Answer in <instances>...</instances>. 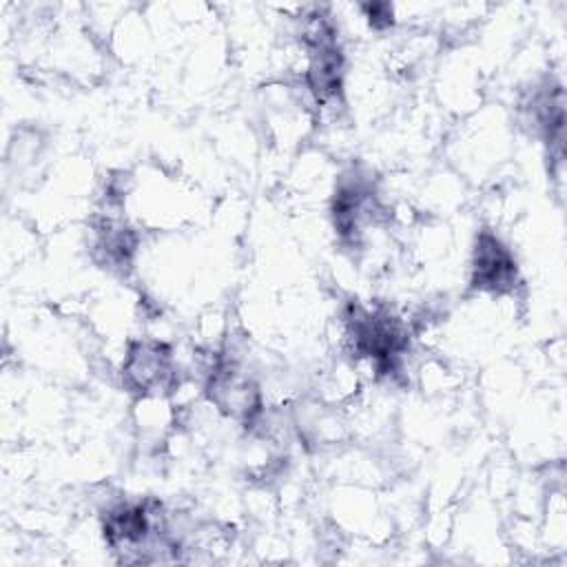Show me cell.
<instances>
[{"instance_id": "6da1fadb", "label": "cell", "mask_w": 567, "mask_h": 567, "mask_svg": "<svg viewBox=\"0 0 567 567\" xmlns=\"http://www.w3.org/2000/svg\"><path fill=\"white\" fill-rule=\"evenodd\" d=\"M124 381L131 390H137L142 396L162 394L179 385L177 365L168 343L164 341H135L128 346V352L122 363Z\"/></svg>"}, {"instance_id": "7a4b0ae2", "label": "cell", "mask_w": 567, "mask_h": 567, "mask_svg": "<svg viewBox=\"0 0 567 567\" xmlns=\"http://www.w3.org/2000/svg\"><path fill=\"white\" fill-rule=\"evenodd\" d=\"M518 270L514 255L492 233H483L472 259V288L485 292H509L516 286Z\"/></svg>"}]
</instances>
